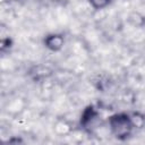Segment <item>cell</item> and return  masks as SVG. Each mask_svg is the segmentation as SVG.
<instances>
[{
	"label": "cell",
	"instance_id": "1",
	"mask_svg": "<svg viewBox=\"0 0 145 145\" xmlns=\"http://www.w3.org/2000/svg\"><path fill=\"white\" fill-rule=\"evenodd\" d=\"M109 126L111 133L119 139H126L130 136L134 122L126 113H116L109 118Z\"/></svg>",
	"mask_w": 145,
	"mask_h": 145
},
{
	"label": "cell",
	"instance_id": "2",
	"mask_svg": "<svg viewBox=\"0 0 145 145\" xmlns=\"http://www.w3.org/2000/svg\"><path fill=\"white\" fill-rule=\"evenodd\" d=\"M96 119H97V113H96V111L94 110L93 106H88V108L84 111V113H83V116H82L80 123L84 126V128H91V127L94 126V122L96 121Z\"/></svg>",
	"mask_w": 145,
	"mask_h": 145
},
{
	"label": "cell",
	"instance_id": "3",
	"mask_svg": "<svg viewBox=\"0 0 145 145\" xmlns=\"http://www.w3.org/2000/svg\"><path fill=\"white\" fill-rule=\"evenodd\" d=\"M44 44L48 49L52 50V51H58L62 48L63 45V37L59 34H52L45 37L44 40Z\"/></svg>",
	"mask_w": 145,
	"mask_h": 145
},
{
	"label": "cell",
	"instance_id": "4",
	"mask_svg": "<svg viewBox=\"0 0 145 145\" xmlns=\"http://www.w3.org/2000/svg\"><path fill=\"white\" fill-rule=\"evenodd\" d=\"M111 0H88V2L91 3V6L95 9H103L105 8Z\"/></svg>",
	"mask_w": 145,
	"mask_h": 145
}]
</instances>
